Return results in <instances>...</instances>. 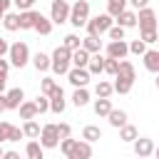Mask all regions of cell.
I'll list each match as a JSON object with an SVG mask.
<instances>
[{"instance_id": "54", "label": "cell", "mask_w": 159, "mask_h": 159, "mask_svg": "<svg viewBox=\"0 0 159 159\" xmlns=\"http://www.w3.org/2000/svg\"><path fill=\"white\" fill-rule=\"evenodd\" d=\"M154 154H157V157H159V147H157V149H154Z\"/></svg>"}, {"instance_id": "56", "label": "cell", "mask_w": 159, "mask_h": 159, "mask_svg": "<svg viewBox=\"0 0 159 159\" xmlns=\"http://www.w3.org/2000/svg\"><path fill=\"white\" fill-rule=\"evenodd\" d=\"M2 154H5V152H2V149H0V157H2Z\"/></svg>"}, {"instance_id": "15", "label": "cell", "mask_w": 159, "mask_h": 159, "mask_svg": "<svg viewBox=\"0 0 159 159\" xmlns=\"http://www.w3.org/2000/svg\"><path fill=\"white\" fill-rule=\"evenodd\" d=\"M142 57H144V67L149 72H159V52L157 50H147Z\"/></svg>"}, {"instance_id": "28", "label": "cell", "mask_w": 159, "mask_h": 159, "mask_svg": "<svg viewBox=\"0 0 159 159\" xmlns=\"http://www.w3.org/2000/svg\"><path fill=\"white\" fill-rule=\"evenodd\" d=\"M32 65H35L40 72H45V70H50V57H47L45 52H37V55L32 57Z\"/></svg>"}, {"instance_id": "24", "label": "cell", "mask_w": 159, "mask_h": 159, "mask_svg": "<svg viewBox=\"0 0 159 159\" xmlns=\"http://www.w3.org/2000/svg\"><path fill=\"white\" fill-rule=\"evenodd\" d=\"M109 124L112 127H122V124H127V112H122V109H109Z\"/></svg>"}, {"instance_id": "31", "label": "cell", "mask_w": 159, "mask_h": 159, "mask_svg": "<svg viewBox=\"0 0 159 159\" xmlns=\"http://www.w3.org/2000/svg\"><path fill=\"white\" fill-rule=\"evenodd\" d=\"M119 129H122V132H119V139H124V142H134V139H137V127H132V124H122Z\"/></svg>"}, {"instance_id": "45", "label": "cell", "mask_w": 159, "mask_h": 159, "mask_svg": "<svg viewBox=\"0 0 159 159\" xmlns=\"http://www.w3.org/2000/svg\"><path fill=\"white\" fill-rule=\"evenodd\" d=\"M57 134H60V139L70 137V124H57Z\"/></svg>"}, {"instance_id": "21", "label": "cell", "mask_w": 159, "mask_h": 159, "mask_svg": "<svg viewBox=\"0 0 159 159\" xmlns=\"http://www.w3.org/2000/svg\"><path fill=\"white\" fill-rule=\"evenodd\" d=\"M117 22H119L122 27H134V25H137V15L129 12V10H122V12L117 15Z\"/></svg>"}, {"instance_id": "41", "label": "cell", "mask_w": 159, "mask_h": 159, "mask_svg": "<svg viewBox=\"0 0 159 159\" xmlns=\"http://www.w3.org/2000/svg\"><path fill=\"white\" fill-rule=\"evenodd\" d=\"M72 147H75V139H70V137H65V139L60 142V149H62V154H65V157H70Z\"/></svg>"}, {"instance_id": "1", "label": "cell", "mask_w": 159, "mask_h": 159, "mask_svg": "<svg viewBox=\"0 0 159 159\" xmlns=\"http://www.w3.org/2000/svg\"><path fill=\"white\" fill-rule=\"evenodd\" d=\"M70 62H72V50H67L65 45L57 47L50 57V67L57 72V75H67L70 72Z\"/></svg>"}, {"instance_id": "30", "label": "cell", "mask_w": 159, "mask_h": 159, "mask_svg": "<svg viewBox=\"0 0 159 159\" xmlns=\"http://www.w3.org/2000/svg\"><path fill=\"white\" fill-rule=\"evenodd\" d=\"M22 132H25V137H32V139H35V137H40V124L35 122V117L25 122V127H22Z\"/></svg>"}, {"instance_id": "50", "label": "cell", "mask_w": 159, "mask_h": 159, "mask_svg": "<svg viewBox=\"0 0 159 159\" xmlns=\"http://www.w3.org/2000/svg\"><path fill=\"white\" fill-rule=\"evenodd\" d=\"M129 2H132L134 7H147V2H149V0H129Z\"/></svg>"}, {"instance_id": "40", "label": "cell", "mask_w": 159, "mask_h": 159, "mask_svg": "<svg viewBox=\"0 0 159 159\" xmlns=\"http://www.w3.org/2000/svg\"><path fill=\"white\" fill-rule=\"evenodd\" d=\"M35 107H37V114H40V112H47V109H50L47 94H45V97H37V99H35Z\"/></svg>"}, {"instance_id": "16", "label": "cell", "mask_w": 159, "mask_h": 159, "mask_svg": "<svg viewBox=\"0 0 159 159\" xmlns=\"http://www.w3.org/2000/svg\"><path fill=\"white\" fill-rule=\"evenodd\" d=\"M87 62H89V52H87L84 47L72 50V65H75V67H87Z\"/></svg>"}, {"instance_id": "43", "label": "cell", "mask_w": 159, "mask_h": 159, "mask_svg": "<svg viewBox=\"0 0 159 159\" xmlns=\"http://www.w3.org/2000/svg\"><path fill=\"white\" fill-rule=\"evenodd\" d=\"M52 89H55V82H52L50 77H45V80H42V94H47V97H50V92H52Z\"/></svg>"}, {"instance_id": "17", "label": "cell", "mask_w": 159, "mask_h": 159, "mask_svg": "<svg viewBox=\"0 0 159 159\" xmlns=\"http://www.w3.org/2000/svg\"><path fill=\"white\" fill-rule=\"evenodd\" d=\"M87 70H89V75L104 72V57H102L99 52H94V57H89V62H87Z\"/></svg>"}, {"instance_id": "13", "label": "cell", "mask_w": 159, "mask_h": 159, "mask_svg": "<svg viewBox=\"0 0 159 159\" xmlns=\"http://www.w3.org/2000/svg\"><path fill=\"white\" fill-rule=\"evenodd\" d=\"M22 99H25V94H22V89H20V87H15V89H10V92L5 94L7 109H17V107L22 104Z\"/></svg>"}, {"instance_id": "27", "label": "cell", "mask_w": 159, "mask_h": 159, "mask_svg": "<svg viewBox=\"0 0 159 159\" xmlns=\"http://www.w3.org/2000/svg\"><path fill=\"white\" fill-rule=\"evenodd\" d=\"M17 109H20V117H22V119H32V117L37 114V107H35V102H22Z\"/></svg>"}, {"instance_id": "3", "label": "cell", "mask_w": 159, "mask_h": 159, "mask_svg": "<svg viewBox=\"0 0 159 159\" xmlns=\"http://www.w3.org/2000/svg\"><path fill=\"white\" fill-rule=\"evenodd\" d=\"M112 27V15L107 12V15H97V17H92V20H87V35H102V32H107Z\"/></svg>"}, {"instance_id": "7", "label": "cell", "mask_w": 159, "mask_h": 159, "mask_svg": "<svg viewBox=\"0 0 159 159\" xmlns=\"http://www.w3.org/2000/svg\"><path fill=\"white\" fill-rule=\"evenodd\" d=\"M127 52H129V45H127L124 40H112V42L107 45V57L124 60V57H127Z\"/></svg>"}, {"instance_id": "34", "label": "cell", "mask_w": 159, "mask_h": 159, "mask_svg": "<svg viewBox=\"0 0 159 159\" xmlns=\"http://www.w3.org/2000/svg\"><path fill=\"white\" fill-rule=\"evenodd\" d=\"M94 92H97V97H109V94L114 92V87H112L109 82H97V87H94Z\"/></svg>"}, {"instance_id": "8", "label": "cell", "mask_w": 159, "mask_h": 159, "mask_svg": "<svg viewBox=\"0 0 159 159\" xmlns=\"http://www.w3.org/2000/svg\"><path fill=\"white\" fill-rule=\"evenodd\" d=\"M67 80H70L75 87H84V84L89 82V70H87V67H72V70L67 72Z\"/></svg>"}, {"instance_id": "12", "label": "cell", "mask_w": 159, "mask_h": 159, "mask_svg": "<svg viewBox=\"0 0 159 159\" xmlns=\"http://www.w3.org/2000/svg\"><path fill=\"white\" fill-rule=\"evenodd\" d=\"M134 154H137V157H149V154H154V142H152V139H134Z\"/></svg>"}, {"instance_id": "52", "label": "cell", "mask_w": 159, "mask_h": 159, "mask_svg": "<svg viewBox=\"0 0 159 159\" xmlns=\"http://www.w3.org/2000/svg\"><path fill=\"white\" fill-rule=\"evenodd\" d=\"M2 157H5V159H20V157H17V152H5Z\"/></svg>"}, {"instance_id": "26", "label": "cell", "mask_w": 159, "mask_h": 159, "mask_svg": "<svg viewBox=\"0 0 159 159\" xmlns=\"http://www.w3.org/2000/svg\"><path fill=\"white\" fill-rule=\"evenodd\" d=\"M72 102H75L77 107H84V104L89 102V92H87L84 87H77V89H75V94H72Z\"/></svg>"}, {"instance_id": "48", "label": "cell", "mask_w": 159, "mask_h": 159, "mask_svg": "<svg viewBox=\"0 0 159 159\" xmlns=\"http://www.w3.org/2000/svg\"><path fill=\"white\" fill-rule=\"evenodd\" d=\"M7 70H10V62L0 57V75H7Z\"/></svg>"}, {"instance_id": "22", "label": "cell", "mask_w": 159, "mask_h": 159, "mask_svg": "<svg viewBox=\"0 0 159 159\" xmlns=\"http://www.w3.org/2000/svg\"><path fill=\"white\" fill-rule=\"evenodd\" d=\"M35 10H22L20 12V30H30L32 25H35Z\"/></svg>"}, {"instance_id": "39", "label": "cell", "mask_w": 159, "mask_h": 159, "mask_svg": "<svg viewBox=\"0 0 159 159\" xmlns=\"http://www.w3.org/2000/svg\"><path fill=\"white\" fill-rule=\"evenodd\" d=\"M107 32H109L112 40H124V27H122V25H112Z\"/></svg>"}, {"instance_id": "47", "label": "cell", "mask_w": 159, "mask_h": 159, "mask_svg": "<svg viewBox=\"0 0 159 159\" xmlns=\"http://www.w3.org/2000/svg\"><path fill=\"white\" fill-rule=\"evenodd\" d=\"M10 2H12V0H0V20H2V15L7 12V7H10Z\"/></svg>"}, {"instance_id": "9", "label": "cell", "mask_w": 159, "mask_h": 159, "mask_svg": "<svg viewBox=\"0 0 159 159\" xmlns=\"http://www.w3.org/2000/svg\"><path fill=\"white\" fill-rule=\"evenodd\" d=\"M137 22H139V30H149V27H157V15H154V10H149V7H139Z\"/></svg>"}, {"instance_id": "38", "label": "cell", "mask_w": 159, "mask_h": 159, "mask_svg": "<svg viewBox=\"0 0 159 159\" xmlns=\"http://www.w3.org/2000/svg\"><path fill=\"white\" fill-rule=\"evenodd\" d=\"M117 67H119V60H114V57H107L104 60V72L107 75H117Z\"/></svg>"}, {"instance_id": "10", "label": "cell", "mask_w": 159, "mask_h": 159, "mask_svg": "<svg viewBox=\"0 0 159 159\" xmlns=\"http://www.w3.org/2000/svg\"><path fill=\"white\" fill-rule=\"evenodd\" d=\"M50 109L52 112H65V92H62V87H57L55 84V89L50 92Z\"/></svg>"}, {"instance_id": "37", "label": "cell", "mask_w": 159, "mask_h": 159, "mask_svg": "<svg viewBox=\"0 0 159 159\" xmlns=\"http://www.w3.org/2000/svg\"><path fill=\"white\" fill-rule=\"evenodd\" d=\"M65 47H67V50H77V47H82V40H80L77 35H67V37H65Z\"/></svg>"}, {"instance_id": "36", "label": "cell", "mask_w": 159, "mask_h": 159, "mask_svg": "<svg viewBox=\"0 0 159 159\" xmlns=\"http://www.w3.org/2000/svg\"><path fill=\"white\" fill-rule=\"evenodd\" d=\"M142 40H144V42H157V40H159V32H157V27L142 30Z\"/></svg>"}, {"instance_id": "20", "label": "cell", "mask_w": 159, "mask_h": 159, "mask_svg": "<svg viewBox=\"0 0 159 159\" xmlns=\"http://www.w3.org/2000/svg\"><path fill=\"white\" fill-rule=\"evenodd\" d=\"M82 139H87V142L92 144V142L102 139V129H99V127H94V124H87V127L82 129Z\"/></svg>"}, {"instance_id": "4", "label": "cell", "mask_w": 159, "mask_h": 159, "mask_svg": "<svg viewBox=\"0 0 159 159\" xmlns=\"http://www.w3.org/2000/svg\"><path fill=\"white\" fill-rule=\"evenodd\" d=\"M7 55H10V62H12L15 67H25L27 60H30V50H27L25 42H15V45H10Z\"/></svg>"}, {"instance_id": "19", "label": "cell", "mask_w": 159, "mask_h": 159, "mask_svg": "<svg viewBox=\"0 0 159 159\" xmlns=\"http://www.w3.org/2000/svg\"><path fill=\"white\" fill-rule=\"evenodd\" d=\"M114 80H117V82L112 84V87H114V92L127 94V92L132 89V82H134V80H129V77H119V75H114Z\"/></svg>"}, {"instance_id": "33", "label": "cell", "mask_w": 159, "mask_h": 159, "mask_svg": "<svg viewBox=\"0 0 159 159\" xmlns=\"http://www.w3.org/2000/svg\"><path fill=\"white\" fill-rule=\"evenodd\" d=\"M25 152H27L30 159H42V144H37V142H30Z\"/></svg>"}, {"instance_id": "53", "label": "cell", "mask_w": 159, "mask_h": 159, "mask_svg": "<svg viewBox=\"0 0 159 159\" xmlns=\"http://www.w3.org/2000/svg\"><path fill=\"white\" fill-rule=\"evenodd\" d=\"M5 82H7V75H0V92L5 89Z\"/></svg>"}, {"instance_id": "44", "label": "cell", "mask_w": 159, "mask_h": 159, "mask_svg": "<svg viewBox=\"0 0 159 159\" xmlns=\"http://www.w3.org/2000/svg\"><path fill=\"white\" fill-rule=\"evenodd\" d=\"M22 137H25V132H22V129H17V127H12V129H10V139H7V142H20Z\"/></svg>"}, {"instance_id": "6", "label": "cell", "mask_w": 159, "mask_h": 159, "mask_svg": "<svg viewBox=\"0 0 159 159\" xmlns=\"http://www.w3.org/2000/svg\"><path fill=\"white\" fill-rule=\"evenodd\" d=\"M67 20H70V5H67V0H55L52 2V22L62 25Z\"/></svg>"}, {"instance_id": "35", "label": "cell", "mask_w": 159, "mask_h": 159, "mask_svg": "<svg viewBox=\"0 0 159 159\" xmlns=\"http://www.w3.org/2000/svg\"><path fill=\"white\" fill-rule=\"evenodd\" d=\"M129 52L144 55V52H147V42H144V40H132V42H129Z\"/></svg>"}, {"instance_id": "32", "label": "cell", "mask_w": 159, "mask_h": 159, "mask_svg": "<svg viewBox=\"0 0 159 159\" xmlns=\"http://www.w3.org/2000/svg\"><path fill=\"white\" fill-rule=\"evenodd\" d=\"M117 75H119V77H129V80H134V65H132V62H119Z\"/></svg>"}, {"instance_id": "2", "label": "cell", "mask_w": 159, "mask_h": 159, "mask_svg": "<svg viewBox=\"0 0 159 159\" xmlns=\"http://www.w3.org/2000/svg\"><path fill=\"white\" fill-rule=\"evenodd\" d=\"M87 20H89V2L87 0H77L70 7V22L75 27H82V25H87Z\"/></svg>"}, {"instance_id": "55", "label": "cell", "mask_w": 159, "mask_h": 159, "mask_svg": "<svg viewBox=\"0 0 159 159\" xmlns=\"http://www.w3.org/2000/svg\"><path fill=\"white\" fill-rule=\"evenodd\" d=\"M157 87H159V72H157Z\"/></svg>"}, {"instance_id": "11", "label": "cell", "mask_w": 159, "mask_h": 159, "mask_svg": "<svg viewBox=\"0 0 159 159\" xmlns=\"http://www.w3.org/2000/svg\"><path fill=\"white\" fill-rule=\"evenodd\" d=\"M87 157H92V147L84 139V142H75V147H72V152H70L67 159H87Z\"/></svg>"}, {"instance_id": "42", "label": "cell", "mask_w": 159, "mask_h": 159, "mask_svg": "<svg viewBox=\"0 0 159 159\" xmlns=\"http://www.w3.org/2000/svg\"><path fill=\"white\" fill-rule=\"evenodd\" d=\"M10 129H12V124H7V122H0V144L10 139Z\"/></svg>"}, {"instance_id": "49", "label": "cell", "mask_w": 159, "mask_h": 159, "mask_svg": "<svg viewBox=\"0 0 159 159\" xmlns=\"http://www.w3.org/2000/svg\"><path fill=\"white\" fill-rule=\"evenodd\" d=\"M7 50H10V45H7V42L0 37V57H5V55H7Z\"/></svg>"}, {"instance_id": "29", "label": "cell", "mask_w": 159, "mask_h": 159, "mask_svg": "<svg viewBox=\"0 0 159 159\" xmlns=\"http://www.w3.org/2000/svg\"><path fill=\"white\" fill-rule=\"evenodd\" d=\"M109 109H112V104H109V99H107V97H99V99L94 102V112H97L99 117H107V114H109Z\"/></svg>"}, {"instance_id": "25", "label": "cell", "mask_w": 159, "mask_h": 159, "mask_svg": "<svg viewBox=\"0 0 159 159\" xmlns=\"http://www.w3.org/2000/svg\"><path fill=\"white\" fill-rule=\"evenodd\" d=\"M122 10H127V0H107V12L112 17H117Z\"/></svg>"}, {"instance_id": "51", "label": "cell", "mask_w": 159, "mask_h": 159, "mask_svg": "<svg viewBox=\"0 0 159 159\" xmlns=\"http://www.w3.org/2000/svg\"><path fill=\"white\" fill-rule=\"evenodd\" d=\"M5 109H7V102H5V94L0 92V112H5Z\"/></svg>"}, {"instance_id": "23", "label": "cell", "mask_w": 159, "mask_h": 159, "mask_svg": "<svg viewBox=\"0 0 159 159\" xmlns=\"http://www.w3.org/2000/svg\"><path fill=\"white\" fill-rule=\"evenodd\" d=\"M82 47H84L87 52H99V47H102V40H99L97 35H87V37L82 40Z\"/></svg>"}, {"instance_id": "5", "label": "cell", "mask_w": 159, "mask_h": 159, "mask_svg": "<svg viewBox=\"0 0 159 159\" xmlns=\"http://www.w3.org/2000/svg\"><path fill=\"white\" fill-rule=\"evenodd\" d=\"M40 144L45 149H52L60 144V134H57V124H45L40 129Z\"/></svg>"}, {"instance_id": "18", "label": "cell", "mask_w": 159, "mask_h": 159, "mask_svg": "<svg viewBox=\"0 0 159 159\" xmlns=\"http://www.w3.org/2000/svg\"><path fill=\"white\" fill-rule=\"evenodd\" d=\"M2 25H5V30H10V32L20 30V15H15V12H5V15H2Z\"/></svg>"}, {"instance_id": "46", "label": "cell", "mask_w": 159, "mask_h": 159, "mask_svg": "<svg viewBox=\"0 0 159 159\" xmlns=\"http://www.w3.org/2000/svg\"><path fill=\"white\" fill-rule=\"evenodd\" d=\"M12 2H15V5H17V7H20V10H30V7H32V2H35V0H12Z\"/></svg>"}, {"instance_id": "14", "label": "cell", "mask_w": 159, "mask_h": 159, "mask_svg": "<svg viewBox=\"0 0 159 159\" xmlns=\"http://www.w3.org/2000/svg\"><path fill=\"white\" fill-rule=\"evenodd\" d=\"M32 30H37L40 35H50V32H52V22H50L42 12H37V15H35V25H32Z\"/></svg>"}]
</instances>
